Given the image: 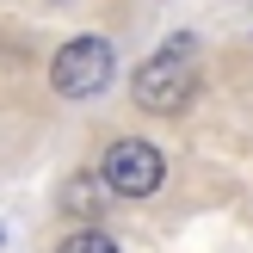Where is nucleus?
<instances>
[{
	"label": "nucleus",
	"mask_w": 253,
	"mask_h": 253,
	"mask_svg": "<svg viewBox=\"0 0 253 253\" xmlns=\"http://www.w3.org/2000/svg\"><path fill=\"white\" fill-rule=\"evenodd\" d=\"M56 253H124L111 235H99V229H74V235H62Z\"/></svg>",
	"instance_id": "nucleus-5"
},
{
	"label": "nucleus",
	"mask_w": 253,
	"mask_h": 253,
	"mask_svg": "<svg viewBox=\"0 0 253 253\" xmlns=\"http://www.w3.org/2000/svg\"><path fill=\"white\" fill-rule=\"evenodd\" d=\"M111 43L105 37H68V43L56 49V62H49V86H56L62 99H93L111 86Z\"/></svg>",
	"instance_id": "nucleus-3"
},
{
	"label": "nucleus",
	"mask_w": 253,
	"mask_h": 253,
	"mask_svg": "<svg viewBox=\"0 0 253 253\" xmlns=\"http://www.w3.org/2000/svg\"><path fill=\"white\" fill-rule=\"evenodd\" d=\"M105 204H111V185L99 179V173H74V179L62 185V216L86 222V229H93V222L105 216Z\"/></svg>",
	"instance_id": "nucleus-4"
},
{
	"label": "nucleus",
	"mask_w": 253,
	"mask_h": 253,
	"mask_svg": "<svg viewBox=\"0 0 253 253\" xmlns=\"http://www.w3.org/2000/svg\"><path fill=\"white\" fill-rule=\"evenodd\" d=\"M99 179L111 185V198H155L161 179H167V161H161V148L142 142V136H118V142H105V155H99Z\"/></svg>",
	"instance_id": "nucleus-2"
},
{
	"label": "nucleus",
	"mask_w": 253,
	"mask_h": 253,
	"mask_svg": "<svg viewBox=\"0 0 253 253\" xmlns=\"http://www.w3.org/2000/svg\"><path fill=\"white\" fill-rule=\"evenodd\" d=\"M130 99L155 118H173L198 99V62H192V37H173L161 56H148L130 81Z\"/></svg>",
	"instance_id": "nucleus-1"
}]
</instances>
